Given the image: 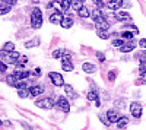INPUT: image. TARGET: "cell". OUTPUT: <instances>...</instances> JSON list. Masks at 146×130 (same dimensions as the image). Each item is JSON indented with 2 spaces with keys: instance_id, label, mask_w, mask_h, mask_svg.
Returning <instances> with one entry per match:
<instances>
[{
  "instance_id": "cell-14",
  "label": "cell",
  "mask_w": 146,
  "mask_h": 130,
  "mask_svg": "<svg viewBox=\"0 0 146 130\" xmlns=\"http://www.w3.org/2000/svg\"><path fill=\"white\" fill-rule=\"evenodd\" d=\"M63 21V15H62V12H54V13L50 16V22L51 23H58L60 25V22Z\"/></svg>"
},
{
  "instance_id": "cell-44",
  "label": "cell",
  "mask_w": 146,
  "mask_h": 130,
  "mask_svg": "<svg viewBox=\"0 0 146 130\" xmlns=\"http://www.w3.org/2000/svg\"><path fill=\"white\" fill-rule=\"evenodd\" d=\"M3 124H5V123H3V121H2V120H0V127H2V126H3Z\"/></svg>"
},
{
  "instance_id": "cell-20",
  "label": "cell",
  "mask_w": 146,
  "mask_h": 130,
  "mask_svg": "<svg viewBox=\"0 0 146 130\" xmlns=\"http://www.w3.org/2000/svg\"><path fill=\"white\" fill-rule=\"evenodd\" d=\"M127 124H129V119H127L126 115L120 117L118 121H117V127H118V129H126V127H127Z\"/></svg>"
},
{
  "instance_id": "cell-15",
  "label": "cell",
  "mask_w": 146,
  "mask_h": 130,
  "mask_svg": "<svg viewBox=\"0 0 146 130\" xmlns=\"http://www.w3.org/2000/svg\"><path fill=\"white\" fill-rule=\"evenodd\" d=\"M123 6V0H110L108 2V7L113 9V10H117Z\"/></svg>"
},
{
  "instance_id": "cell-18",
  "label": "cell",
  "mask_w": 146,
  "mask_h": 130,
  "mask_svg": "<svg viewBox=\"0 0 146 130\" xmlns=\"http://www.w3.org/2000/svg\"><path fill=\"white\" fill-rule=\"evenodd\" d=\"M91 18L94 19V22H96V21H100L101 18H104V15H102L101 9H98V7H96L94 12H91Z\"/></svg>"
},
{
  "instance_id": "cell-25",
  "label": "cell",
  "mask_w": 146,
  "mask_h": 130,
  "mask_svg": "<svg viewBox=\"0 0 146 130\" xmlns=\"http://www.w3.org/2000/svg\"><path fill=\"white\" fill-rule=\"evenodd\" d=\"M6 82H7V84L10 85V86H16V84H18V79L15 78V75H9L7 78H6Z\"/></svg>"
},
{
  "instance_id": "cell-37",
  "label": "cell",
  "mask_w": 146,
  "mask_h": 130,
  "mask_svg": "<svg viewBox=\"0 0 146 130\" xmlns=\"http://www.w3.org/2000/svg\"><path fill=\"white\" fill-rule=\"evenodd\" d=\"M123 44H124V40H114V41H113V45H114V47H118V48H120Z\"/></svg>"
},
{
  "instance_id": "cell-27",
  "label": "cell",
  "mask_w": 146,
  "mask_h": 130,
  "mask_svg": "<svg viewBox=\"0 0 146 130\" xmlns=\"http://www.w3.org/2000/svg\"><path fill=\"white\" fill-rule=\"evenodd\" d=\"M18 95H19L21 98H27V97H29V95H31V94H29V88L18 89Z\"/></svg>"
},
{
  "instance_id": "cell-21",
  "label": "cell",
  "mask_w": 146,
  "mask_h": 130,
  "mask_svg": "<svg viewBox=\"0 0 146 130\" xmlns=\"http://www.w3.org/2000/svg\"><path fill=\"white\" fill-rule=\"evenodd\" d=\"M40 38L38 37H35V38H32V40H29V41H27L25 42V47L27 48H32V47H36V45H40Z\"/></svg>"
},
{
  "instance_id": "cell-30",
  "label": "cell",
  "mask_w": 146,
  "mask_h": 130,
  "mask_svg": "<svg viewBox=\"0 0 146 130\" xmlns=\"http://www.w3.org/2000/svg\"><path fill=\"white\" fill-rule=\"evenodd\" d=\"M86 98L89 99V101H100V98H98V95H96V92H94V91H91V92H88V95H86Z\"/></svg>"
},
{
  "instance_id": "cell-7",
  "label": "cell",
  "mask_w": 146,
  "mask_h": 130,
  "mask_svg": "<svg viewBox=\"0 0 146 130\" xmlns=\"http://www.w3.org/2000/svg\"><path fill=\"white\" fill-rule=\"evenodd\" d=\"M130 113L135 119H140L142 117V105L139 102H131L130 104Z\"/></svg>"
},
{
  "instance_id": "cell-39",
  "label": "cell",
  "mask_w": 146,
  "mask_h": 130,
  "mask_svg": "<svg viewBox=\"0 0 146 130\" xmlns=\"http://www.w3.org/2000/svg\"><path fill=\"white\" fill-rule=\"evenodd\" d=\"M108 80L114 82L115 80V72H108Z\"/></svg>"
},
{
  "instance_id": "cell-26",
  "label": "cell",
  "mask_w": 146,
  "mask_h": 130,
  "mask_svg": "<svg viewBox=\"0 0 146 130\" xmlns=\"http://www.w3.org/2000/svg\"><path fill=\"white\" fill-rule=\"evenodd\" d=\"M60 6H62V10H69L72 6V0H60Z\"/></svg>"
},
{
  "instance_id": "cell-8",
  "label": "cell",
  "mask_w": 146,
  "mask_h": 130,
  "mask_svg": "<svg viewBox=\"0 0 146 130\" xmlns=\"http://www.w3.org/2000/svg\"><path fill=\"white\" fill-rule=\"evenodd\" d=\"M13 75H15V78H16L18 80H27V79L31 76V72H28V70H22V69H18V67H16V70L13 72Z\"/></svg>"
},
{
  "instance_id": "cell-13",
  "label": "cell",
  "mask_w": 146,
  "mask_h": 130,
  "mask_svg": "<svg viewBox=\"0 0 146 130\" xmlns=\"http://www.w3.org/2000/svg\"><path fill=\"white\" fill-rule=\"evenodd\" d=\"M82 69L85 73H95L96 72V66L94 63H88V62L82 64Z\"/></svg>"
},
{
  "instance_id": "cell-3",
  "label": "cell",
  "mask_w": 146,
  "mask_h": 130,
  "mask_svg": "<svg viewBox=\"0 0 146 130\" xmlns=\"http://www.w3.org/2000/svg\"><path fill=\"white\" fill-rule=\"evenodd\" d=\"M35 105L40 108H44V110H53L56 107V102L53 101V98H41V99H36L35 101Z\"/></svg>"
},
{
  "instance_id": "cell-29",
  "label": "cell",
  "mask_w": 146,
  "mask_h": 130,
  "mask_svg": "<svg viewBox=\"0 0 146 130\" xmlns=\"http://www.w3.org/2000/svg\"><path fill=\"white\" fill-rule=\"evenodd\" d=\"M51 56H53V58H62V57L64 56V50H62V48H58V50H54Z\"/></svg>"
},
{
  "instance_id": "cell-40",
  "label": "cell",
  "mask_w": 146,
  "mask_h": 130,
  "mask_svg": "<svg viewBox=\"0 0 146 130\" xmlns=\"http://www.w3.org/2000/svg\"><path fill=\"white\" fill-rule=\"evenodd\" d=\"M96 58H98L100 62H105V56H104L102 53H100V51L96 53Z\"/></svg>"
},
{
  "instance_id": "cell-24",
  "label": "cell",
  "mask_w": 146,
  "mask_h": 130,
  "mask_svg": "<svg viewBox=\"0 0 146 130\" xmlns=\"http://www.w3.org/2000/svg\"><path fill=\"white\" fill-rule=\"evenodd\" d=\"M96 35H98L101 40H108L110 38V34H108L107 29H98V31H96Z\"/></svg>"
},
{
  "instance_id": "cell-17",
  "label": "cell",
  "mask_w": 146,
  "mask_h": 130,
  "mask_svg": "<svg viewBox=\"0 0 146 130\" xmlns=\"http://www.w3.org/2000/svg\"><path fill=\"white\" fill-rule=\"evenodd\" d=\"M115 18L120 19V21H131V16L127 13V12H123V10H120L115 13Z\"/></svg>"
},
{
  "instance_id": "cell-23",
  "label": "cell",
  "mask_w": 146,
  "mask_h": 130,
  "mask_svg": "<svg viewBox=\"0 0 146 130\" xmlns=\"http://www.w3.org/2000/svg\"><path fill=\"white\" fill-rule=\"evenodd\" d=\"M83 6H85V0H73V2H72V7L75 9L76 12L79 9H82Z\"/></svg>"
},
{
  "instance_id": "cell-6",
  "label": "cell",
  "mask_w": 146,
  "mask_h": 130,
  "mask_svg": "<svg viewBox=\"0 0 146 130\" xmlns=\"http://www.w3.org/2000/svg\"><path fill=\"white\" fill-rule=\"evenodd\" d=\"M62 69L64 72H72L73 70V63H72V58H70V54L64 53V56L62 57Z\"/></svg>"
},
{
  "instance_id": "cell-45",
  "label": "cell",
  "mask_w": 146,
  "mask_h": 130,
  "mask_svg": "<svg viewBox=\"0 0 146 130\" xmlns=\"http://www.w3.org/2000/svg\"><path fill=\"white\" fill-rule=\"evenodd\" d=\"M32 2H35V3H36V2H40V0H32Z\"/></svg>"
},
{
  "instance_id": "cell-42",
  "label": "cell",
  "mask_w": 146,
  "mask_h": 130,
  "mask_svg": "<svg viewBox=\"0 0 146 130\" xmlns=\"http://www.w3.org/2000/svg\"><path fill=\"white\" fill-rule=\"evenodd\" d=\"M3 3L5 5H9V6H13L16 3V0H3Z\"/></svg>"
},
{
  "instance_id": "cell-33",
  "label": "cell",
  "mask_w": 146,
  "mask_h": 130,
  "mask_svg": "<svg viewBox=\"0 0 146 130\" xmlns=\"http://www.w3.org/2000/svg\"><path fill=\"white\" fill-rule=\"evenodd\" d=\"M10 12V6L9 5H0V15H6Z\"/></svg>"
},
{
  "instance_id": "cell-36",
  "label": "cell",
  "mask_w": 146,
  "mask_h": 130,
  "mask_svg": "<svg viewBox=\"0 0 146 130\" xmlns=\"http://www.w3.org/2000/svg\"><path fill=\"white\" fill-rule=\"evenodd\" d=\"M6 70H7V64H6L5 62L0 60V72H2V73H6Z\"/></svg>"
},
{
  "instance_id": "cell-22",
  "label": "cell",
  "mask_w": 146,
  "mask_h": 130,
  "mask_svg": "<svg viewBox=\"0 0 146 130\" xmlns=\"http://www.w3.org/2000/svg\"><path fill=\"white\" fill-rule=\"evenodd\" d=\"M78 15H79L80 18H89V16H91V10H89L86 6H83L82 9L78 10Z\"/></svg>"
},
{
  "instance_id": "cell-43",
  "label": "cell",
  "mask_w": 146,
  "mask_h": 130,
  "mask_svg": "<svg viewBox=\"0 0 146 130\" xmlns=\"http://www.w3.org/2000/svg\"><path fill=\"white\" fill-rule=\"evenodd\" d=\"M35 75H41V69H35Z\"/></svg>"
},
{
  "instance_id": "cell-28",
  "label": "cell",
  "mask_w": 146,
  "mask_h": 130,
  "mask_svg": "<svg viewBox=\"0 0 146 130\" xmlns=\"http://www.w3.org/2000/svg\"><path fill=\"white\" fill-rule=\"evenodd\" d=\"M15 88H16V89H23V88H31V86H29V84H28L27 80H19Z\"/></svg>"
},
{
  "instance_id": "cell-19",
  "label": "cell",
  "mask_w": 146,
  "mask_h": 130,
  "mask_svg": "<svg viewBox=\"0 0 146 130\" xmlns=\"http://www.w3.org/2000/svg\"><path fill=\"white\" fill-rule=\"evenodd\" d=\"M64 91H66V94H67L70 98H73V99H76V98H78V94L75 92L73 86H70V85H64Z\"/></svg>"
},
{
  "instance_id": "cell-12",
  "label": "cell",
  "mask_w": 146,
  "mask_h": 130,
  "mask_svg": "<svg viewBox=\"0 0 146 130\" xmlns=\"http://www.w3.org/2000/svg\"><path fill=\"white\" fill-rule=\"evenodd\" d=\"M95 25H96V29H107V31H108V28H110V22H107L105 18H101L100 21H96V22H95Z\"/></svg>"
},
{
  "instance_id": "cell-31",
  "label": "cell",
  "mask_w": 146,
  "mask_h": 130,
  "mask_svg": "<svg viewBox=\"0 0 146 130\" xmlns=\"http://www.w3.org/2000/svg\"><path fill=\"white\" fill-rule=\"evenodd\" d=\"M135 34L136 32H129V31H126V32H121V37H123V40H131L133 37H135Z\"/></svg>"
},
{
  "instance_id": "cell-10",
  "label": "cell",
  "mask_w": 146,
  "mask_h": 130,
  "mask_svg": "<svg viewBox=\"0 0 146 130\" xmlns=\"http://www.w3.org/2000/svg\"><path fill=\"white\" fill-rule=\"evenodd\" d=\"M42 92H44V86H42V85H32V86L29 88L31 97H38V95H41Z\"/></svg>"
},
{
  "instance_id": "cell-9",
  "label": "cell",
  "mask_w": 146,
  "mask_h": 130,
  "mask_svg": "<svg viewBox=\"0 0 146 130\" xmlns=\"http://www.w3.org/2000/svg\"><path fill=\"white\" fill-rule=\"evenodd\" d=\"M107 119H108L110 123H117L118 119H120L118 111H117V110H108V111H107Z\"/></svg>"
},
{
  "instance_id": "cell-41",
  "label": "cell",
  "mask_w": 146,
  "mask_h": 130,
  "mask_svg": "<svg viewBox=\"0 0 146 130\" xmlns=\"http://www.w3.org/2000/svg\"><path fill=\"white\" fill-rule=\"evenodd\" d=\"M139 45H140V48H143V50H146V38H143V40H140V41H139Z\"/></svg>"
},
{
  "instance_id": "cell-16",
  "label": "cell",
  "mask_w": 146,
  "mask_h": 130,
  "mask_svg": "<svg viewBox=\"0 0 146 130\" xmlns=\"http://www.w3.org/2000/svg\"><path fill=\"white\" fill-rule=\"evenodd\" d=\"M60 27L62 28H64V29H69V28H72L73 27V19L72 18H63V21L60 22Z\"/></svg>"
},
{
  "instance_id": "cell-34",
  "label": "cell",
  "mask_w": 146,
  "mask_h": 130,
  "mask_svg": "<svg viewBox=\"0 0 146 130\" xmlns=\"http://www.w3.org/2000/svg\"><path fill=\"white\" fill-rule=\"evenodd\" d=\"M143 84H146V72H142L140 73V79L136 80V85H143Z\"/></svg>"
},
{
  "instance_id": "cell-38",
  "label": "cell",
  "mask_w": 146,
  "mask_h": 130,
  "mask_svg": "<svg viewBox=\"0 0 146 130\" xmlns=\"http://www.w3.org/2000/svg\"><path fill=\"white\" fill-rule=\"evenodd\" d=\"M139 72H146V60H142L140 62V67H139Z\"/></svg>"
},
{
  "instance_id": "cell-5",
  "label": "cell",
  "mask_w": 146,
  "mask_h": 130,
  "mask_svg": "<svg viewBox=\"0 0 146 130\" xmlns=\"http://www.w3.org/2000/svg\"><path fill=\"white\" fill-rule=\"evenodd\" d=\"M48 78H50V80L53 82V85L54 86H64V79H63V76L60 75V73H57V72H50L48 73Z\"/></svg>"
},
{
  "instance_id": "cell-1",
  "label": "cell",
  "mask_w": 146,
  "mask_h": 130,
  "mask_svg": "<svg viewBox=\"0 0 146 130\" xmlns=\"http://www.w3.org/2000/svg\"><path fill=\"white\" fill-rule=\"evenodd\" d=\"M19 58H21V54L16 51H5V50L0 51V60L5 62L6 64H18Z\"/></svg>"
},
{
  "instance_id": "cell-35",
  "label": "cell",
  "mask_w": 146,
  "mask_h": 130,
  "mask_svg": "<svg viewBox=\"0 0 146 130\" xmlns=\"http://www.w3.org/2000/svg\"><path fill=\"white\" fill-rule=\"evenodd\" d=\"M92 2H94V5L98 7V9H104L105 7V3L102 2V0H92Z\"/></svg>"
},
{
  "instance_id": "cell-4",
  "label": "cell",
  "mask_w": 146,
  "mask_h": 130,
  "mask_svg": "<svg viewBox=\"0 0 146 130\" xmlns=\"http://www.w3.org/2000/svg\"><path fill=\"white\" fill-rule=\"evenodd\" d=\"M56 107L60 110V111H63L64 114H67L69 111H70V104H69V101H67V98L66 97H58L57 98V102H56Z\"/></svg>"
},
{
  "instance_id": "cell-11",
  "label": "cell",
  "mask_w": 146,
  "mask_h": 130,
  "mask_svg": "<svg viewBox=\"0 0 146 130\" xmlns=\"http://www.w3.org/2000/svg\"><path fill=\"white\" fill-rule=\"evenodd\" d=\"M136 48V44L133 42V41H129V42H124L123 45L120 47V51L121 53H130V51H133Z\"/></svg>"
},
{
  "instance_id": "cell-32",
  "label": "cell",
  "mask_w": 146,
  "mask_h": 130,
  "mask_svg": "<svg viewBox=\"0 0 146 130\" xmlns=\"http://www.w3.org/2000/svg\"><path fill=\"white\" fill-rule=\"evenodd\" d=\"M3 50H5V51H15V44L10 42V41L6 42V44L3 45Z\"/></svg>"
},
{
  "instance_id": "cell-2",
  "label": "cell",
  "mask_w": 146,
  "mask_h": 130,
  "mask_svg": "<svg viewBox=\"0 0 146 130\" xmlns=\"http://www.w3.org/2000/svg\"><path fill=\"white\" fill-rule=\"evenodd\" d=\"M31 27L34 29H38L42 27V12L40 7H34L31 13Z\"/></svg>"
}]
</instances>
